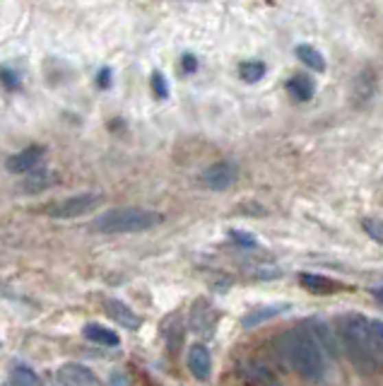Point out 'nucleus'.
I'll use <instances>...</instances> for the list:
<instances>
[{"label": "nucleus", "mask_w": 383, "mask_h": 386, "mask_svg": "<svg viewBox=\"0 0 383 386\" xmlns=\"http://www.w3.org/2000/svg\"><path fill=\"white\" fill-rule=\"evenodd\" d=\"M280 355L297 374L318 381L325 374V352L309 328H294L280 338Z\"/></svg>", "instance_id": "nucleus-1"}, {"label": "nucleus", "mask_w": 383, "mask_h": 386, "mask_svg": "<svg viewBox=\"0 0 383 386\" xmlns=\"http://www.w3.org/2000/svg\"><path fill=\"white\" fill-rule=\"evenodd\" d=\"M338 336L340 345L345 348L349 362L359 367V372H376L378 360L371 352V343H369V319L362 314H343L338 317Z\"/></svg>", "instance_id": "nucleus-2"}, {"label": "nucleus", "mask_w": 383, "mask_h": 386, "mask_svg": "<svg viewBox=\"0 0 383 386\" xmlns=\"http://www.w3.org/2000/svg\"><path fill=\"white\" fill-rule=\"evenodd\" d=\"M164 215L157 210H145L128 205V208H113L108 213L99 215L92 223V227L102 234H135V232H148V229L162 225Z\"/></svg>", "instance_id": "nucleus-3"}, {"label": "nucleus", "mask_w": 383, "mask_h": 386, "mask_svg": "<svg viewBox=\"0 0 383 386\" xmlns=\"http://www.w3.org/2000/svg\"><path fill=\"white\" fill-rule=\"evenodd\" d=\"M102 203H104L102 193H80V196H73V198H65V201H58V203L49 205L46 213L56 220H70V218H80V215L92 213V210H97Z\"/></svg>", "instance_id": "nucleus-4"}, {"label": "nucleus", "mask_w": 383, "mask_h": 386, "mask_svg": "<svg viewBox=\"0 0 383 386\" xmlns=\"http://www.w3.org/2000/svg\"><path fill=\"white\" fill-rule=\"evenodd\" d=\"M200 181L210 191H227L236 181V167L231 162H215L202 172Z\"/></svg>", "instance_id": "nucleus-5"}, {"label": "nucleus", "mask_w": 383, "mask_h": 386, "mask_svg": "<svg viewBox=\"0 0 383 386\" xmlns=\"http://www.w3.org/2000/svg\"><path fill=\"white\" fill-rule=\"evenodd\" d=\"M56 379H58V384H63V386H97V384H102L99 376L94 374L89 367L78 365V362H70V365L60 367Z\"/></svg>", "instance_id": "nucleus-6"}, {"label": "nucleus", "mask_w": 383, "mask_h": 386, "mask_svg": "<svg viewBox=\"0 0 383 386\" xmlns=\"http://www.w3.org/2000/svg\"><path fill=\"white\" fill-rule=\"evenodd\" d=\"M104 309H106V314L118 323V326L128 328V331H138V328L143 326V319L128 307L126 302H121V299H106Z\"/></svg>", "instance_id": "nucleus-7"}, {"label": "nucleus", "mask_w": 383, "mask_h": 386, "mask_svg": "<svg viewBox=\"0 0 383 386\" xmlns=\"http://www.w3.org/2000/svg\"><path fill=\"white\" fill-rule=\"evenodd\" d=\"M44 152H46V150L41 148V145H32V148H25L22 152H17V155H12V157H8L5 169L10 174H25V172L34 169L36 164L41 162Z\"/></svg>", "instance_id": "nucleus-8"}, {"label": "nucleus", "mask_w": 383, "mask_h": 386, "mask_svg": "<svg viewBox=\"0 0 383 386\" xmlns=\"http://www.w3.org/2000/svg\"><path fill=\"white\" fill-rule=\"evenodd\" d=\"M186 365L198 381H205L207 376H210V370H212L210 350H207L205 345H191L188 348V355H186Z\"/></svg>", "instance_id": "nucleus-9"}, {"label": "nucleus", "mask_w": 383, "mask_h": 386, "mask_svg": "<svg viewBox=\"0 0 383 386\" xmlns=\"http://www.w3.org/2000/svg\"><path fill=\"white\" fill-rule=\"evenodd\" d=\"M306 328L314 333V338L318 341V345L323 348V352H328L333 360H338V357H340V341L335 338V333L328 328V323L321 321V319H311V321L306 323Z\"/></svg>", "instance_id": "nucleus-10"}, {"label": "nucleus", "mask_w": 383, "mask_h": 386, "mask_svg": "<svg viewBox=\"0 0 383 386\" xmlns=\"http://www.w3.org/2000/svg\"><path fill=\"white\" fill-rule=\"evenodd\" d=\"M299 282L301 287H306L314 295H333L335 290H340V285L335 280H330L325 275H316V273H301Z\"/></svg>", "instance_id": "nucleus-11"}, {"label": "nucleus", "mask_w": 383, "mask_h": 386, "mask_svg": "<svg viewBox=\"0 0 383 386\" xmlns=\"http://www.w3.org/2000/svg\"><path fill=\"white\" fill-rule=\"evenodd\" d=\"M287 309H290V304H270V307L253 309V312H248L244 319H241V326H244V328H253V326H258V323L268 321V319L280 317V314L287 312Z\"/></svg>", "instance_id": "nucleus-12"}, {"label": "nucleus", "mask_w": 383, "mask_h": 386, "mask_svg": "<svg viewBox=\"0 0 383 386\" xmlns=\"http://www.w3.org/2000/svg\"><path fill=\"white\" fill-rule=\"evenodd\" d=\"M25 181H22V191L27 193H41L46 191V188L54 183V174L49 172V169H30V172H25Z\"/></svg>", "instance_id": "nucleus-13"}, {"label": "nucleus", "mask_w": 383, "mask_h": 386, "mask_svg": "<svg viewBox=\"0 0 383 386\" xmlns=\"http://www.w3.org/2000/svg\"><path fill=\"white\" fill-rule=\"evenodd\" d=\"M82 333L87 341L99 343V345H106V348H116L118 343H121V338L113 331H108L106 326H102V323H87V326L82 328Z\"/></svg>", "instance_id": "nucleus-14"}, {"label": "nucleus", "mask_w": 383, "mask_h": 386, "mask_svg": "<svg viewBox=\"0 0 383 386\" xmlns=\"http://www.w3.org/2000/svg\"><path fill=\"white\" fill-rule=\"evenodd\" d=\"M287 92H290L297 102H309L316 92V84H314V80L306 78V75H294L292 80H287Z\"/></svg>", "instance_id": "nucleus-15"}, {"label": "nucleus", "mask_w": 383, "mask_h": 386, "mask_svg": "<svg viewBox=\"0 0 383 386\" xmlns=\"http://www.w3.org/2000/svg\"><path fill=\"white\" fill-rule=\"evenodd\" d=\"M297 58H299L304 65H309L311 70H316V73H323L325 70V58L314 49V46H306V44L297 46Z\"/></svg>", "instance_id": "nucleus-16"}, {"label": "nucleus", "mask_w": 383, "mask_h": 386, "mask_svg": "<svg viewBox=\"0 0 383 386\" xmlns=\"http://www.w3.org/2000/svg\"><path fill=\"white\" fill-rule=\"evenodd\" d=\"M10 384H17V386H32V384H41V379L34 374V370H32L30 365H25V362H15V365H12Z\"/></svg>", "instance_id": "nucleus-17"}, {"label": "nucleus", "mask_w": 383, "mask_h": 386, "mask_svg": "<svg viewBox=\"0 0 383 386\" xmlns=\"http://www.w3.org/2000/svg\"><path fill=\"white\" fill-rule=\"evenodd\" d=\"M369 343H371V352L378 360V365L383 362V321H371L369 319Z\"/></svg>", "instance_id": "nucleus-18"}, {"label": "nucleus", "mask_w": 383, "mask_h": 386, "mask_svg": "<svg viewBox=\"0 0 383 386\" xmlns=\"http://www.w3.org/2000/svg\"><path fill=\"white\" fill-rule=\"evenodd\" d=\"M239 75L244 82H258L266 75V63H261V60H244L239 65Z\"/></svg>", "instance_id": "nucleus-19"}, {"label": "nucleus", "mask_w": 383, "mask_h": 386, "mask_svg": "<svg viewBox=\"0 0 383 386\" xmlns=\"http://www.w3.org/2000/svg\"><path fill=\"white\" fill-rule=\"evenodd\" d=\"M0 84H3L5 89H10V92H17V89L22 87L20 73L12 70L10 65H0Z\"/></svg>", "instance_id": "nucleus-20"}, {"label": "nucleus", "mask_w": 383, "mask_h": 386, "mask_svg": "<svg viewBox=\"0 0 383 386\" xmlns=\"http://www.w3.org/2000/svg\"><path fill=\"white\" fill-rule=\"evenodd\" d=\"M362 227H364V232H367L369 237L373 239V242L383 244V220L367 218V220H362Z\"/></svg>", "instance_id": "nucleus-21"}, {"label": "nucleus", "mask_w": 383, "mask_h": 386, "mask_svg": "<svg viewBox=\"0 0 383 386\" xmlns=\"http://www.w3.org/2000/svg\"><path fill=\"white\" fill-rule=\"evenodd\" d=\"M150 84H152V92H154V97H157L159 102L169 100V84H167V80H164V75L159 73V70H154V73H152Z\"/></svg>", "instance_id": "nucleus-22"}, {"label": "nucleus", "mask_w": 383, "mask_h": 386, "mask_svg": "<svg viewBox=\"0 0 383 386\" xmlns=\"http://www.w3.org/2000/svg\"><path fill=\"white\" fill-rule=\"evenodd\" d=\"M246 379H248V381H266V384H270V381H275V376H272L266 367L248 365V367H246Z\"/></svg>", "instance_id": "nucleus-23"}, {"label": "nucleus", "mask_w": 383, "mask_h": 386, "mask_svg": "<svg viewBox=\"0 0 383 386\" xmlns=\"http://www.w3.org/2000/svg\"><path fill=\"white\" fill-rule=\"evenodd\" d=\"M229 237H231V242H234L236 247H244V249H253L255 244H258L248 232H241V229H231Z\"/></svg>", "instance_id": "nucleus-24"}, {"label": "nucleus", "mask_w": 383, "mask_h": 386, "mask_svg": "<svg viewBox=\"0 0 383 386\" xmlns=\"http://www.w3.org/2000/svg\"><path fill=\"white\" fill-rule=\"evenodd\" d=\"M181 68H183V73L186 75H191V73H196L198 70V58L193 54H183V58H181Z\"/></svg>", "instance_id": "nucleus-25"}, {"label": "nucleus", "mask_w": 383, "mask_h": 386, "mask_svg": "<svg viewBox=\"0 0 383 386\" xmlns=\"http://www.w3.org/2000/svg\"><path fill=\"white\" fill-rule=\"evenodd\" d=\"M97 87H99V89H108V87H111V70H108V68H102V70H99V75H97Z\"/></svg>", "instance_id": "nucleus-26"}, {"label": "nucleus", "mask_w": 383, "mask_h": 386, "mask_svg": "<svg viewBox=\"0 0 383 386\" xmlns=\"http://www.w3.org/2000/svg\"><path fill=\"white\" fill-rule=\"evenodd\" d=\"M371 295H373V299H376L378 304H383V285L373 287V290H371Z\"/></svg>", "instance_id": "nucleus-27"}]
</instances>
